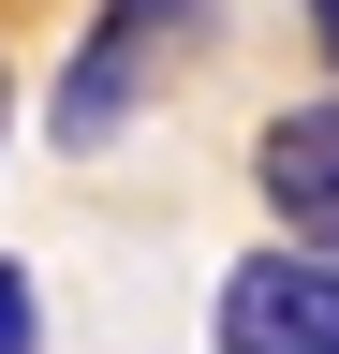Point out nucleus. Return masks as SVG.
Segmentation results:
<instances>
[{"instance_id": "1", "label": "nucleus", "mask_w": 339, "mask_h": 354, "mask_svg": "<svg viewBox=\"0 0 339 354\" xmlns=\"http://www.w3.org/2000/svg\"><path fill=\"white\" fill-rule=\"evenodd\" d=\"M177 44H206V0H104L89 44H74V74H59V148H104L133 118V74L177 59Z\"/></svg>"}, {"instance_id": "2", "label": "nucleus", "mask_w": 339, "mask_h": 354, "mask_svg": "<svg viewBox=\"0 0 339 354\" xmlns=\"http://www.w3.org/2000/svg\"><path fill=\"white\" fill-rule=\"evenodd\" d=\"M206 339H222V354H339V266L325 251H251V266H222Z\"/></svg>"}, {"instance_id": "3", "label": "nucleus", "mask_w": 339, "mask_h": 354, "mask_svg": "<svg viewBox=\"0 0 339 354\" xmlns=\"http://www.w3.org/2000/svg\"><path fill=\"white\" fill-rule=\"evenodd\" d=\"M251 177H266V207H280V251H325L339 266V88L325 104H280L266 148H251Z\"/></svg>"}, {"instance_id": "4", "label": "nucleus", "mask_w": 339, "mask_h": 354, "mask_svg": "<svg viewBox=\"0 0 339 354\" xmlns=\"http://www.w3.org/2000/svg\"><path fill=\"white\" fill-rule=\"evenodd\" d=\"M0 354H30V266H0Z\"/></svg>"}, {"instance_id": "5", "label": "nucleus", "mask_w": 339, "mask_h": 354, "mask_svg": "<svg viewBox=\"0 0 339 354\" xmlns=\"http://www.w3.org/2000/svg\"><path fill=\"white\" fill-rule=\"evenodd\" d=\"M310 44H325V74H339V0H310Z\"/></svg>"}, {"instance_id": "6", "label": "nucleus", "mask_w": 339, "mask_h": 354, "mask_svg": "<svg viewBox=\"0 0 339 354\" xmlns=\"http://www.w3.org/2000/svg\"><path fill=\"white\" fill-rule=\"evenodd\" d=\"M0 118H15V88H0Z\"/></svg>"}]
</instances>
